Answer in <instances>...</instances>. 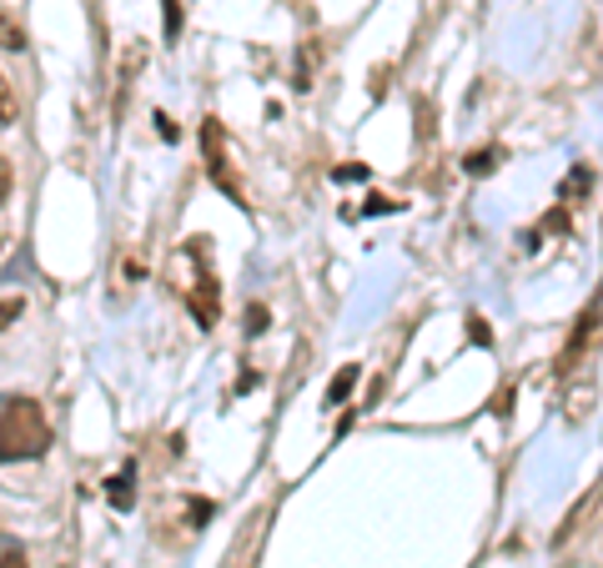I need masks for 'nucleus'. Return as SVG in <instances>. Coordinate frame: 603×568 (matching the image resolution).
Listing matches in <instances>:
<instances>
[{
    "label": "nucleus",
    "mask_w": 603,
    "mask_h": 568,
    "mask_svg": "<svg viewBox=\"0 0 603 568\" xmlns=\"http://www.w3.org/2000/svg\"><path fill=\"white\" fill-rule=\"evenodd\" d=\"M5 197H11V162L0 156V207H5Z\"/></svg>",
    "instance_id": "nucleus-11"
},
{
    "label": "nucleus",
    "mask_w": 603,
    "mask_h": 568,
    "mask_svg": "<svg viewBox=\"0 0 603 568\" xmlns=\"http://www.w3.org/2000/svg\"><path fill=\"white\" fill-rule=\"evenodd\" d=\"M111 503H116V509H131V468H121V474L111 478Z\"/></svg>",
    "instance_id": "nucleus-7"
},
{
    "label": "nucleus",
    "mask_w": 603,
    "mask_h": 568,
    "mask_svg": "<svg viewBox=\"0 0 603 568\" xmlns=\"http://www.w3.org/2000/svg\"><path fill=\"white\" fill-rule=\"evenodd\" d=\"M191 261H197V282L187 287V308L191 318L201 322V327H216V277L206 272V252H201V242H191Z\"/></svg>",
    "instance_id": "nucleus-2"
},
{
    "label": "nucleus",
    "mask_w": 603,
    "mask_h": 568,
    "mask_svg": "<svg viewBox=\"0 0 603 568\" xmlns=\"http://www.w3.org/2000/svg\"><path fill=\"white\" fill-rule=\"evenodd\" d=\"M0 46H11V51H21V46H25V25L15 21L11 11H0Z\"/></svg>",
    "instance_id": "nucleus-5"
},
{
    "label": "nucleus",
    "mask_w": 603,
    "mask_h": 568,
    "mask_svg": "<svg viewBox=\"0 0 603 568\" xmlns=\"http://www.w3.org/2000/svg\"><path fill=\"white\" fill-rule=\"evenodd\" d=\"M166 36H171V41L181 36V5H177V0H166Z\"/></svg>",
    "instance_id": "nucleus-10"
},
{
    "label": "nucleus",
    "mask_w": 603,
    "mask_h": 568,
    "mask_svg": "<svg viewBox=\"0 0 603 568\" xmlns=\"http://www.w3.org/2000/svg\"><path fill=\"white\" fill-rule=\"evenodd\" d=\"M11 116H15V91H11V81L0 76V126H11Z\"/></svg>",
    "instance_id": "nucleus-8"
},
{
    "label": "nucleus",
    "mask_w": 603,
    "mask_h": 568,
    "mask_svg": "<svg viewBox=\"0 0 603 568\" xmlns=\"http://www.w3.org/2000/svg\"><path fill=\"white\" fill-rule=\"evenodd\" d=\"M21 308H25L21 297H0V332H5L15 318H21Z\"/></svg>",
    "instance_id": "nucleus-9"
},
{
    "label": "nucleus",
    "mask_w": 603,
    "mask_h": 568,
    "mask_svg": "<svg viewBox=\"0 0 603 568\" xmlns=\"http://www.w3.org/2000/svg\"><path fill=\"white\" fill-rule=\"evenodd\" d=\"M357 177H367L362 166H337V181H357Z\"/></svg>",
    "instance_id": "nucleus-13"
},
{
    "label": "nucleus",
    "mask_w": 603,
    "mask_h": 568,
    "mask_svg": "<svg viewBox=\"0 0 603 568\" xmlns=\"http://www.w3.org/2000/svg\"><path fill=\"white\" fill-rule=\"evenodd\" d=\"M498 166V146H483V152H473L468 162H462V171H473V177H488Z\"/></svg>",
    "instance_id": "nucleus-6"
},
{
    "label": "nucleus",
    "mask_w": 603,
    "mask_h": 568,
    "mask_svg": "<svg viewBox=\"0 0 603 568\" xmlns=\"http://www.w3.org/2000/svg\"><path fill=\"white\" fill-rule=\"evenodd\" d=\"M0 568H31V564H25L21 548H11V554H0Z\"/></svg>",
    "instance_id": "nucleus-12"
},
{
    "label": "nucleus",
    "mask_w": 603,
    "mask_h": 568,
    "mask_svg": "<svg viewBox=\"0 0 603 568\" xmlns=\"http://www.w3.org/2000/svg\"><path fill=\"white\" fill-rule=\"evenodd\" d=\"M247 318H252V322H247V332H257V327H267V312H261V308H252V312H247Z\"/></svg>",
    "instance_id": "nucleus-15"
},
{
    "label": "nucleus",
    "mask_w": 603,
    "mask_h": 568,
    "mask_svg": "<svg viewBox=\"0 0 603 568\" xmlns=\"http://www.w3.org/2000/svg\"><path fill=\"white\" fill-rule=\"evenodd\" d=\"M51 448V423L36 398H5L0 403V463L41 458Z\"/></svg>",
    "instance_id": "nucleus-1"
},
{
    "label": "nucleus",
    "mask_w": 603,
    "mask_h": 568,
    "mask_svg": "<svg viewBox=\"0 0 603 568\" xmlns=\"http://www.w3.org/2000/svg\"><path fill=\"white\" fill-rule=\"evenodd\" d=\"M357 378H362V367L357 363H347L343 372H337V378L327 382V408H343L347 398H353V388H357Z\"/></svg>",
    "instance_id": "nucleus-4"
},
{
    "label": "nucleus",
    "mask_w": 603,
    "mask_h": 568,
    "mask_svg": "<svg viewBox=\"0 0 603 568\" xmlns=\"http://www.w3.org/2000/svg\"><path fill=\"white\" fill-rule=\"evenodd\" d=\"M367 212H398V202H388V197H372V202H367Z\"/></svg>",
    "instance_id": "nucleus-14"
},
{
    "label": "nucleus",
    "mask_w": 603,
    "mask_h": 568,
    "mask_svg": "<svg viewBox=\"0 0 603 568\" xmlns=\"http://www.w3.org/2000/svg\"><path fill=\"white\" fill-rule=\"evenodd\" d=\"M201 146H206V166H212V181L216 187L232 191V202H242V187L232 181V171H226V146H222V131H216V121H206L201 126ZM247 207V202H242Z\"/></svg>",
    "instance_id": "nucleus-3"
}]
</instances>
